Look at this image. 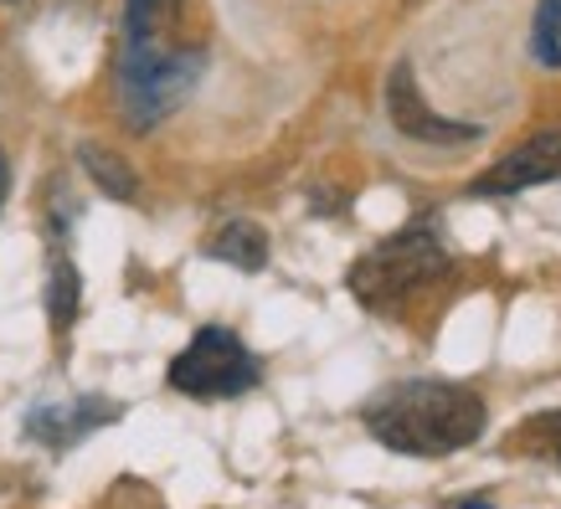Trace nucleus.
<instances>
[{
  "label": "nucleus",
  "mask_w": 561,
  "mask_h": 509,
  "mask_svg": "<svg viewBox=\"0 0 561 509\" xmlns=\"http://www.w3.org/2000/svg\"><path fill=\"white\" fill-rule=\"evenodd\" d=\"M171 386L186 396H238L257 386V360L232 329H202L171 360Z\"/></svg>",
  "instance_id": "obj_4"
},
{
  "label": "nucleus",
  "mask_w": 561,
  "mask_h": 509,
  "mask_svg": "<svg viewBox=\"0 0 561 509\" xmlns=\"http://www.w3.org/2000/svg\"><path fill=\"white\" fill-rule=\"evenodd\" d=\"M206 253L221 257V263H232V268H242V273H257L268 263V232L253 227V221H227L217 238L206 242Z\"/></svg>",
  "instance_id": "obj_7"
},
{
  "label": "nucleus",
  "mask_w": 561,
  "mask_h": 509,
  "mask_svg": "<svg viewBox=\"0 0 561 509\" xmlns=\"http://www.w3.org/2000/svg\"><path fill=\"white\" fill-rule=\"evenodd\" d=\"M47 314L57 329H68L78 320V268H72L68 257H57L51 263V278H47Z\"/></svg>",
  "instance_id": "obj_11"
},
{
  "label": "nucleus",
  "mask_w": 561,
  "mask_h": 509,
  "mask_svg": "<svg viewBox=\"0 0 561 509\" xmlns=\"http://www.w3.org/2000/svg\"><path fill=\"white\" fill-rule=\"evenodd\" d=\"M490 412L479 391L454 386V381H402L381 391L366 407V427L376 442L408 459H448L484 432Z\"/></svg>",
  "instance_id": "obj_1"
},
{
  "label": "nucleus",
  "mask_w": 561,
  "mask_h": 509,
  "mask_svg": "<svg viewBox=\"0 0 561 509\" xmlns=\"http://www.w3.org/2000/svg\"><path fill=\"white\" fill-rule=\"evenodd\" d=\"M511 442L515 448H526V453H541V459L561 463V412H541V417H530Z\"/></svg>",
  "instance_id": "obj_12"
},
{
  "label": "nucleus",
  "mask_w": 561,
  "mask_h": 509,
  "mask_svg": "<svg viewBox=\"0 0 561 509\" xmlns=\"http://www.w3.org/2000/svg\"><path fill=\"white\" fill-rule=\"evenodd\" d=\"M463 509H494V505H484V499H474V505H463Z\"/></svg>",
  "instance_id": "obj_14"
},
{
  "label": "nucleus",
  "mask_w": 561,
  "mask_h": 509,
  "mask_svg": "<svg viewBox=\"0 0 561 509\" xmlns=\"http://www.w3.org/2000/svg\"><path fill=\"white\" fill-rule=\"evenodd\" d=\"M387 114H391V124L408 139H417V144H469V139H479V124H454L427 108L417 83H412L408 62H397L387 78Z\"/></svg>",
  "instance_id": "obj_5"
},
{
  "label": "nucleus",
  "mask_w": 561,
  "mask_h": 509,
  "mask_svg": "<svg viewBox=\"0 0 561 509\" xmlns=\"http://www.w3.org/2000/svg\"><path fill=\"white\" fill-rule=\"evenodd\" d=\"M438 278H448V253L433 227H408L351 268V293L366 309H408L417 293H427Z\"/></svg>",
  "instance_id": "obj_2"
},
{
  "label": "nucleus",
  "mask_w": 561,
  "mask_h": 509,
  "mask_svg": "<svg viewBox=\"0 0 561 509\" xmlns=\"http://www.w3.org/2000/svg\"><path fill=\"white\" fill-rule=\"evenodd\" d=\"M83 170L99 181V190L103 196H114V201H135V190H139V181H135V170L124 165L114 150H99V144H83Z\"/></svg>",
  "instance_id": "obj_9"
},
{
  "label": "nucleus",
  "mask_w": 561,
  "mask_h": 509,
  "mask_svg": "<svg viewBox=\"0 0 561 509\" xmlns=\"http://www.w3.org/2000/svg\"><path fill=\"white\" fill-rule=\"evenodd\" d=\"M5 5H11V0H5Z\"/></svg>",
  "instance_id": "obj_15"
},
{
  "label": "nucleus",
  "mask_w": 561,
  "mask_h": 509,
  "mask_svg": "<svg viewBox=\"0 0 561 509\" xmlns=\"http://www.w3.org/2000/svg\"><path fill=\"white\" fill-rule=\"evenodd\" d=\"M546 181H561V135H536L530 144L511 150L500 165L479 175L469 196H515V190L546 186Z\"/></svg>",
  "instance_id": "obj_6"
},
{
  "label": "nucleus",
  "mask_w": 561,
  "mask_h": 509,
  "mask_svg": "<svg viewBox=\"0 0 561 509\" xmlns=\"http://www.w3.org/2000/svg\"><path fill=\"white\" fill-rule=\"evenodd\" d=\"M530 51L541 68H561V0H541L530 16Z\"/></svg>",
  "instance_id": "obj_10"
},
{
  "label": "nucleus",
  "mask_w": 561,
  "mask_h": 509,
  "mask_svg": "<svg viewBox=\"0 0 561 509\" xmlns=\"http://www.w3.org/2000/svg\"><path fill=\"white\" fill-rule=\"evenodd\" d=\"M196 83V57H181L165 42H124V62H119V93H124V124L129 129H154V124L171 114L175 103L191 93Z\"/></svg>",
  "instance_id": "obj_3"
},
{
  "label": "nucleus",
  "mask_w": 561,
  "mask_h": 509,
  "mask_svg": "<svg viewBox=\"0 0 561 509\" xmlns=\"http://www.w3.org/2000/svg\"><path fill=\"white\" fill-rule=\"evenodd\" d=\"M181 11V0H124V42H160V32L175 21Z\"/></svg>",
  "instance_id": "obj_8"
},
{
  "label": "nucleus",
  "mask_w": 561,
  "mask_h": 509,
  "mask_svg": "<svg viewBox=\"0 0 561 509\" xmlns=\"http://www.w3.org/2000/svg\"><path fill=\"white\" fill-rule=\"evenodd\" d=\"M0 201H5V154H0Z\"/></svg>",
  "instance_id": "obj_13"
}]
</instances>
